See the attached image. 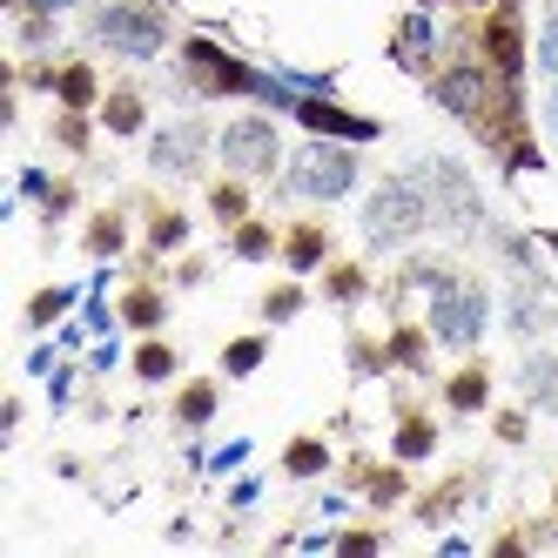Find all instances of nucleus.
<instances>
[{"instance_id": "30", "label": "nucleus", "mask_w": 558, "mask_h": 558, "mask_svg": "<svg viewBox=\"0 0 558 558\" xmlns=\"http://www.w3.org/2000/svg\"><path fill=\"white\" fill-rule=\"evenodd\" d=\"M61 310H68V290H41V296H34V303H27V324H34V330H41V324H54V316H61Z\"/></svg>"}, {"instance_id": "24", "label": "nucleus", "mask_w": 558, "mask_h": 558, "mask_svg": "<svg viewBox=\"0 0 558 558\" xmlns=\"http://www.w3.org/2000/svg\"><path fill=\"white\" fill-rule=\"evenodd\" d=\"M189 243V216L182 209H155L148 216V250H182Z\"/></svg>"}, {"instance_id": "15", "label": "nucleus", "mask_w": 558, "mask_h": 558, "mask_svg": "<svg viewBox=\"0 0 558 558\" xmlns=\"http://www.w3.org/2000/svg\"><path fill=\"white\" fill-rule=\"evenodd\" d=\"M445 404H451V411H485V404H492V371H485V364H464V371L445 384Z\"/></svg>"}, {"instance_id": "18", "label": "nucleus", "mask_w": 558, "mask_h": 558, "mask_svg": "<svg viewBox=\"0 0 558 558\" xmlns=\"http://www.w3.org/2000/svg\"><path fill=\"white\" fill-rule=\"evenodd\" d=\"M390 451L397 458H430L437 451V424L424 411H404V424H397V437H390Z\"/></svg>"}, {"instance_id": "27", "label": "nucleus", "mask_w": 558, "mask_h": 558, "mask_svg": "<svg viewBox=\"0 0 558 558\" xmlns=\"http://www.w3.org/2000/svg\"><path fill=\"white\" fill-rule=\"evenodd\" d=\"M135 377H142V384L175 377V350H169V343H142V350H135Z\"/></svg>"}, {"instance_id": "22", "label": "nucleus", "mask_w": 558, "mask_h": 558, "mask_svg": "<svg viewBox=\"0 0 558 558\" xmlns=\"http://www.w3.org/2000/svg\"><path fill=\"white\" fill-rule=\"evenodd\" d=\"M364 290H371V276L356 269V263H330V269H324V296H330V303H356Z\"/></svg>"}, {"instance_id": "33", "label": "nucleus", "mask_w": 558, "mask_h": 558, "mask_svg": "<svg viewBox=\"0 0 558 558\" xmlns=\"http://www.w3.org/2000/svg\"><path fill=\"white\" fill-rule=\"evenodd\" d=\"M397 492H404V477H397V471H377V477H371V498H377V505H390Z\"/></svg>"}, {"instance_id": "11", "label": "nucleus", "mask_w": 558, "mask_h": 558, "mask_svg": "<svg viewBox=\"0 0 558 558\" xmlns=\"http://www.w3.org/2000/svg\"><path fill=\"white\" fill-rule=\"evenodd\" d=\"M296 122L316 129V135H343V142H371L377 135V122H364V114H350L337 101H296Z\"/></svg>"}, {"instance_id": "7", "label": "nucleus", "mask_w": 558, "mask_h": 558, "mask_svg": "<svg viewBox=\"0 0 558 558\" xmlns=\"http://www.w3.org/2000/svg\"><path fill=\"white\" fill-rule=\"evenodd\" d=\"M182 68H189V82L203 88V95H263L256 74L235 61V54H222L216 41H203V34H195V41H182Z\"/></svg>"}, {"instance_id": "6", "label": "nucleus", "mask_w": 558, "mask_h": 558, "mask_svg": "<svg viewBox=\"0 0 558 558\" xmlns=\"http://www.w3.org/2000/svg\"><path fill=\"white\" fill-rule=\"evenodd\" d=\"M222 162L235 175H269L276 162H283V135H276L269 114H243V122L222 129Z\"/></svg>"}, {"instance_id": "26", "label": "nucleus", "mask_w": 558, "mask_h": 558, "mask_svg": "<svg viewBox=\"0 0 558 558\" xmlns=\"http://www.w3.org/2000/svg\"><path fill=\"white\" fill-rule=\"evenodd\" d=\"M263 356H269V337H235V343L222 350V371H229V377H250Z\"/></svg>"}, {"instance_id": "20", "label": "nucleus", "mask_w": 558, "mask_h": 558, "mask_svg": "<svg viewBox=\"0 0 558 558\" xmlns=\"http://www.w3.org/2000/svg\"><path fill=\"white\" fill-rule=\"evenodd\" d=\"M216 404H222V390H216L209 377H195V384L175 397V417H182V424H209V417H216Z\"/></svg>"}, {"instance_id": "3", "label": "nucleus", "mask_w": 558, "mask_h": 558, "mask_svg": "<svg viewBox=\"0 0 558 558\" xmlns=\"http://www.w3.org/2000/svg\"><path fill=\"white\" fill-rule=\"evenodd\" d=\"M485 316H492L485 283H471V276H451V283L430 296V337L445 343V350H471L477 337H485Z\"/></svg>"}, {"instance_id": "34", "label": "nucleus", "mask_w": 558, "mask_h": 558, "mask_svg": "<svg viewBox=\"0 0 558 558\" xmlns=\"http://www.w3.org/2000/svg\"><path fill=\"white\" fill-rule=\"evenodd\" d=\"M21 8H34V14H61L68 0H21Z\"/></svg>"}, {"instance_id": "13", "label": "nucleus", "mask_w": 558, "mask_h": 558, "mask_svg": "<svg viewBox=\"0 0 558 558\" xmlns=\"http://www.w3.org/2000/svg\"><path fill=\"white\" fill-rule=\"evenodd\" d=\"M54 101H61V108H74V114L101 108V82H95V68H88V61H68V68L54 74Z\"/></svg>"}, {"instance_id": "23", "label": "nucleus", "mask_w": 558, "mask_h": 558, "mask_svg": "<svg viewBox=\"0 0 558 558\" xmlns=\"http://www.w3.org/2000/svg\"><path fill=\"white\" fill-rule=\"evenodd\" d=\"M324 464H330V445H324V437H296V445L283 451V471H290V477H316Z\"/></svg>"}, {"instance_id": "35", "label": "nucleus", "mask_w": 558, "mask_h": 558, "mask_svg": "<svg viewBox=\"0 0 558 558\" xmlns=\"http://www.w3.org/2000/svg\"><path fill=\"white\" fill-rule=\"evenodd\" d=\"M551 129H558V101H551Z\"/></svg>"}, {"instance_id": "12", "label": "nucleus", "mask_w": 558, "mask_h": 558, "mask_svg": "<svg viewBox=\"0 0 558 558\" xmlns=\"http://www.w3.org/2000/svg\"><path fill=\"white\" fill-rule=\"evenodd\" d=\"M283 263H290L296 276L324 269V263H330V229H324V222H296V229H283Z\"/></svg>"}, {"instance_id": "32", "label": "nucleus", "mask_w": 558, "mask_h": 558, "mask_svg": "<svg viewBox=\"0 0 558 558\" xmlns=\"http://www.w3.org/2000/svg\"><path fill=\"white\" fill-rule=\"evenodd\" d=\"M538 61H545V74H558V8L545 14V41H538Z\"/></svg>"}, {"instance_id": "21", "label": "nucleus", "mask_w": 558, "mask_h": 558, "mask_svg": "<svg viewBox=\"0 0 558 558\" xmlns=\"http://www.w3.org/2000/svg\"><path fill=\"white\" fill-rule=\"evenodd\" d=\"M122 243H129L122 209H101V216L88 222V256H122Z\"/></svg>"}, {"instance_id": "1", "label": "nucleus", "mask_w": 558, "mask_h": 558, "mask_svg": "<svg viewBox=\"0 0 558 558\" xmlns=\"http://www.w3.org/2000/svg\"><path fill=\"white\" fill-rule=\"evenodd\" d=\"M430 195L411 182V175H390V182H377V195L364 203V243L371 250H411L417 235L430 229Z\"/></svg>"}, {"instance_id": "4", "label": "nucleus", "mask_w": 558, "mask_h": 558, "mask_svg": "<svg viewBox=\"0 0 558 558\" xmlns=\"http://www.w3.org/2000/svg\"><path fill=\"white\" fill-rule=\"evenodd\" d=\"M290 189L310 195V203H337V195L356 189V155L337 148V142H310L296 148V162H290Z\"/></svg>"}, {"instance_id": "8", "label": "nucleus", "mask_w": 558, "mask_h": 558, "mask_svg": "<svg viewBox=\"0 0 558 558\" xmlns=\"http://www.w3.org/2000/svg\"><path fill=\"white\" fill-rule=\"evenodd\" d=\"M203 148H209V129L203 122H175L148 142V169L155 175H195V162H203Z\"/></svg>"}, {"instance_id": "5", "label": "nucleus", "mask_w": 558, "mask_h": 558, "mask_svg": "<svg viewBox=\"0 0 558 558\" xmlns=\"http://www.w3.org/2000/svg\"><path fill=\"white\" fill-rule=\"evenodd\" d=\"M492 88H498L492 61H458V68H445V74L430 82V95L445 101L458 122H471L477 135H485V122H492Z\"/></svg>"}, {"instance_id": "16", "label": "nucleus", "mask_w": 558, "mask_h": 558, "mask_svg": "<svg viewBox=\"0 0 558 558\" xmlns=\"http://www.w3.org/2000/svg\"><path fill=\"white\" fill-rule=\"evenodd\" d=\"M229 250L243 256V263H263V256H283V235H276L269 222H256V216H243L235 235H229Z\"/></svg>"}, {"instance_id": "25", "label": "nucleus", "mask_w": 558, "mask_h": 558, "mask_svg": "<svg viewBox=\"0 0 558 558\" xmlns=\"http://www.w3.org/2000/svg\"><path fill=\"white\" fill-rule=\"evenodd\" d=\"M209 209H216V222L235 229V222L250 216V189H243V182H216V189H209Z\"/></svg>"}, {"instance_id": "2", "label": "nucleus", "mask_w": 558, "mask_h": 558, "mask_svg": "<svg viewBox=\"0 0 558 558\" xmlns=\"http://www.w3.org/2000/svg\"><path fill=\"white\" fill-rule=\"evenodd\" d=\"M95 41L114 48V54H129V61H148V54H162L169 41V21L162 8H142V0H108V8H95Z\"/></svg>"}, {"instance_id": "10", "label": "nucleus", "mask_w": 558, "mask_h": 558, "mask_svg": "<svg viewBox=\"0 0 558 558\" xmlns=\"http://www.w3.org/2000/svg\"><path fill=\"white\" fill-rule=\"evenodd\" d=\"M424 175H430V189H437L430 209H445L451 229H477V189H471V175H464L458 162H424Z\"/></svg>"}, {"instance_id": "29", "label": "nucleus", "mask_w": 558, "mask_h": 558, "mask_svg": "<svg viewBox=\"0 0 558 558\" xmlns=\"http://www.w3.org/2000/svg\"><path fill=\"white\" fill-rule=\"evenodd\" d=\"M296 310H303V290H296V283H283V290H269V296H263V316H269V324H290Z\"/></svg>"}, {"instance_id": "14", "label": "nucleus", "mask_w": 558, "mask_h": 558, "mask_svg": "<svg viewBox=\"0 0 558 558\" xmlns=\"http://www.w3.org/2000/svg\"><path fill=\"white\" fill-rule=\"evenodd\" d=\"M142 122H148V101L135 88H108L101 95V129L108 135H142Z\"/></svg>"}, {"instance_id": "17", "label": "nucleus", "mask_w": 558, "mask_h": 558, "mask_svg": "<svg viewBox=\"0 0 558 558\" xmlns=\"http://www.w3.org/2000/svg\"><path fill=\"white\" fill-rule=\"evenodd\" d=\"M162 316H169V296H162V290L135 283V290L122 296V324H129V330H162Z\"/></svg>"}, {"instance_id": "19", "label": "nucleus", "mask_w": 558, "mask_h": 558, "mask_svg": "<svg viewBox=\"0 0 558 558\" xmlns=\"http://www.w3.org/2000/svg\"><path fill=\"white\" fill-rule=\"evenodd\" d=\"M525 404L558 411V356H525Z\"/></svg>"}, {"instance_id": "9", "label": "nucleus", "mask_w": 558, "mask_h": 558, "mask_svg": "<svg viewBox=\"0 0 558 558\" xmlns=\"http://www.w3.org/2000/svg\"><path fill=\"white\" fill-rule=\"evenodd\" d=\"M485 61H492V74H498L505 88L525 74V21H518V8H498L485 21Z\"/></svg>"}, {"instance_id": "28", "label": "nucleus", "mask_w": 558, "mask_h": 558, "mask_svg": "<svg viewBox=\"0 0 558 558\" xmlns=\"http://www.w3.org/2000/svg\"><path fill=\"white\" fill-rule=\"evenodd\" d=\"M390 364H404V371H417V364H424V330H411V324L397 330V337H390Z\"/></svg>"}, {"instance_id": "31", "label": "nucleus", "mask_w": 558, "mask_h": 558, "mask_svg": "<svg viewBox=\"0 0 558 558\" xmlns=\"http://www.w3.org/2000/svg\"><path fill=\"white\" fill-rule=\"evenodd\" d=\"M54 135H61L68 148H88V122H82V114H74V108H61V122H54Z\"/></svg>"}]
</instances>
